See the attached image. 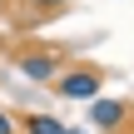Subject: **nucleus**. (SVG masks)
<instances>
[{
  "instance_id": "4",
  "label": "nucleus",
  "mask_w": 134,
  "mask_h": 134,
  "mask_svg": "<svg viewBox=\"0 0 134 134\" xmlns=\"http://www.w3.org/2000/svg\"><path fill=\"white\" fill-rule=\"evenodd\" d=\"M25 134H75V129H65V124L50 119V114H25Z\"/></svg>"
},
{
  "instance_id": "2",
  "label": "nucleus",
  "mask_w": 134,
  "mask_h": 134,
  "mask_svg": "<svg viewBox=\"0 0 134 134\" xmlns=\"http://www.w3.org/2000/svg\"><path fill=\"white\" fill-rule=\"evenodd\" d=\"M15 65H20L25 80H50L55 85V75H60V55H45V50H25Z\"/></svg>"
},
{
  "instance_id": "5",
  "label": "nucleus",
  "mask_w": 134,
  "mask_h": 134,
  "mask_svg": "<svg viewBox=\"0 0 134 134\" xmlns=\"http://www.w3.org/2000/svg\"><path fill=\"white\" fill-rule=\"evenodd\" d=\"M0 134H20V124H15V119H10L5 109H0Z\"/></svg>"
},
{
  "instance_id": "6",
  "label": "nucleus",
  "mask_w": 134,
  "mask_h": 134,
  "mask_svg": "<svg viewBox=\"0 0 134 134\" xmlns=\"http://www.w3.org/2000/svg\"><path fill=\"white\" fill-rule=\"evenodd\" d=\"M35 5H45V10H60V5H70V0H35Z\"/></svg>"
},
{
  "instance_id": "1",
  "label": "nucleus",
  "mask_w": 134,
  "mask_h": 134,
  "mask_svg": "<svg viewBox=\"0 0 134 134\" xmlns=\"http://www.w3.org/2000/svg\"><path fill=\"white\" fill-rule=\"evenodd\" d=\"M99 85H104V75L94 65H75V70L55 75V94L60 99H99Z\"/></svg>"
},
{
  "instance_id": "3",
  "label": "nucleus",
  "mask_w": 134,
  "mask_h": 134,
  "mask_svg": "<svg viewBox=\"0 0 134 134\" xmlns=\"http://www.w3.org/2000/svg\"><path fill=\"white\" fill-rule=\"evenodd\" d=\"M124 99H90V124L94 129H104V134H114L119 124H124Z\"/></svg>"
}]
</instances>
